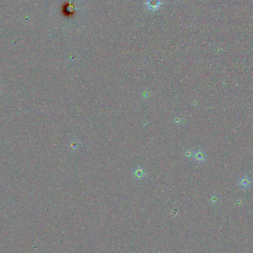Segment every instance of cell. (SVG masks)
Segmentation results:
<instances>
[{
  "label": "cell",
  "instance_id": "7a4b0ae2",
  "mask_svg": "<svg viewBox=\"0 0 253 253\" xmlns=\"http://www.w3.org/2000/svg\"><path fill=\"white\" fill-rule=\"evenodd\" d=\"M133 175H134L135 178L140 179V178H142L144 176H145V171H144L143 169H141V168H138V169H136V170L134 171Z\"/></svg>",
  "mask_w": 253,
  "mask_h": 253
},
{
  "label": "cell",
  "instance_id": "6da1fadb",
  "mask_svg": "<svg viewBox=\"0 0 253 253\" xmlns=\"http://www.w3.org/2000/svg\"><path fill=\"white\" fill-rule=\"evenodd\" d=\"M146 5L149 10H156L160 7L161 2L160 0H147Z\"/></svg>",
  "mask_w": 253,
  "mask_h": 253
},
{
  "label": "cell",
  "instance_id": "3957f363",
  "mask_svg": "<svg viewBox=\"0 0 253 253\" xmlns=\"http://www.w3.org/2000/svg\"><path fill=\"white\" fill-rule=\"evenodd\" d=\"M195 158H196L197 160L200 161V160H202L203 158H204V156H203V153L201 152H198L196 154H195Z\"/></svg>",
  "mask_w": 253,
  "mask_h": 253
}]
</instances>
